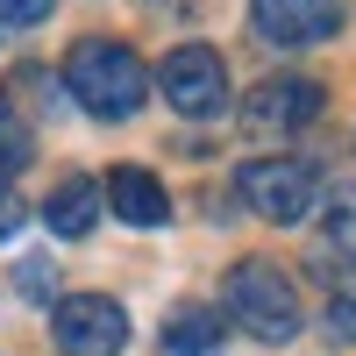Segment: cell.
Wrapping results in <instances>:
<instances>
[{"instance_id": "12", "label": "cell", "mask_w": 356, "mask_h": 356, "mask_svg": "<svg viewBox=\"0 0 356 356\" xmlns=\"http://www.w3.org/2000/svg\"><path fill=\"white\" fill-rule=\"evenodd\" d=\"M50 15V0H0V29H36Z\"/></svg>"}, {"instance_id": "10", "label": "cell", "mask_w": 356, "mask_h": 356, "mask_svg": "<svg viewBox=\"0 0 356 356\" xmlns=\"http://www.w3.org/2000/svg\"><path fill=\"white\" fill-rule=\"evenodd\" d=\"M221 328H228L221 314H207V307H178V314L164 321V349H171V356H214V349H221Z\"/></svg>"}, {"instance_id": "4", "label": "cell", "mask_w": 356, "mask_h": 356, "mask_svg": "<svg viewBox=\"0 0 356 356\" xmlns=\"http://www.w3.org/2000/svg\"><path fill=\"white\" fill-rule=\"evenodd\" d=\"M50 335H57L65 356H122L129 314H122V300H107V292H72V300L50 307Z\"/></svg>"}, {"instance_id": "16", "label": "cell", "mask_w": 356, "mask_h": 356, "mask_svg": "<svg viewBox=\"0 0 356 356\" xmlns=\"http://www.w3.org/2000/svg\"><path fill=\"white\" fill-rule=\"evenodd\" d=\"M22 214H29V207H22V200H15L8 186H0V243H8V235L22 228Z\"/></svg>"}, {"instance_id": "6", "label": "cell", "mask_w": 356, "mask_h": 356, "mask_svg": "<svg viewBox=\"0 0 356 356\" xmlns=\"http://www.w3.org/2000/svg\"><path fill=\"white\" fill-rule=\"evenodd\" d=\"M342 15H349V0H250L257 36H264V43H285V50L328 43L335 29H342Z\"/></svg>"}, {"instance_id": "15", "label": "cell", "mask_w": 356, "mask_h": 356, "mask_svg": "<svg viewBox=\"0 0 356 356\" xmlns=\"http://www.w3.org/2000/svg\"><path fill=\"white\" fill-rule=\"evenodd\" d=\"M22 292H29V300H43V292H50V257H29V264H22Z\"/></svg>"}, {"instance_id": "9", "label": "cell", "mask_w": 356, "mask_h": 356, "mask_svg": "<svg viewBox=\"0 0 356 356\" xmlns=\"http://www.w3.org/2000/svg\"><path fill=\"white\" fill-rule=\"evenodd\" d=\"M100 186L93 178H65V186L50 193V207H43V221H50V235H65V243H79V235H93V221H100Z\"/></svg>"}, {"instance_id": "3", "label": "cell", "mask_w": 356, "mask_h": 356, "mask_svg": "<svg viewBox=\"0 0 356 356\" xmlns=\"http://www.w3.org/2000/svg\"><path fill=\"white\" fill-rule=\"evenodd\" d=\"M235 193H243V207H257L264 221L292 228V221L314 214L321 178H314V164H300V157H250L243 171H235Z\"/></svg>"}, {"instance_id": "11", "label": "cell", "mask_w": 356, "mask_h": 356, "mask_svg": "<svg viewBox=\"0 0 356 356\" xmlns=\"http://www.w3.org/2000/svg\"><path fill=\"white\" fill-rule=\"evenodd\" d=\"M328 250L356 271V186H342V193L328 200Z\"/></svg>"}, {"instance_id": "1", "label": "cell", "mask_w": 356, "mask_h": 356, "mask_svg": "<svg viewBox=\"0 0 356 356\" xmlns=\"http://www.w3.org/2000/svg\"><path fill=\"white\" fill-rule=\"evenodd\" d=\"M65 86H72V100L86 114H100V122H129V114L143 107V93H150V72H143V57L129 43L86 36L65 57Z\"/></svg>"}, {"instance_id": "17", "label": "cell", "mask_w": 356, "mask_h": 356, "mask_svg": "<svg viewBox=\"0 0 356 356\" xmlns=\"http://www.w3.org/2000/svg\"><path fill=\"white\" fill-rule=\"evenodd\" d=\"M0 122H8V93H0Z\"/></svg>"}, {"instance_id": "14", "label": "cell", "mask_w": 356, "mask_h": 356, "mask_svg": "<svg viewBox=\"0 0 356 356\" xmlns=\"http://www.w3.org/2000/svg\"><path fill=\"white\" fill-rule=\"evenodd\" d=\"M22 164H29V136H15V129H8V136H0V178H15Z\"/></svg>"}, {"instance_id": "5", "label": "cell", "mask_w": 356, "mask_h": 356, "mask_svg": "<svg viewBox=\"0 0 356 356\" xmlns=\"http://www.w3.org/2000/svg\"><path fill=\"white\" fill-rule=\"evenodd\" d=\"M157 86H164V100L178 114H193V122L228 107V65H221V50H207V43H178L157 65Z\"/></svg>"}, {"instance_id": "2", "label": "cell", "mask_w": 356, "mask_h": 356, "mask_svg": "<svg viewBox=\"0 0 356 356\" xmlns=\"http://www.w3.org/2000/svg\"><path fill=\"white\" fill-rule=\"evenodd\" d=\"M221 307L228 321H243L257 342H292L300 335V292L278 264H235L221 278Z\"/></svg>"}, {"instance_id": "8", "label": "cell", "mask_w": 356, "mask_h": 356, "mask_svg": "<svg viewBox=\"0 0 356 356\" xmlns=\"http://www.w3.org/2000/svg\"><path fill=\"white\" fill-rule=\"evenodd\" d=\"M107 207L122 214L129 228H157L164 214H171V200H164V186L150 171H136V164H122V171H107Z\"/></svg>"}, {"instance_id": "13", "label": "cell", "mask_w": 356, "mask_h": 356, "mask_svg": "<svg viewBox=\"0 0 356 356\" xmlns=\"http://www.w3.org/2000/svg\"><path fill=\"white\" fill-rule=\"evenodd\" d=\"M328 342H356V300H328Z\"/></svg>"}, {"instance_id": "7", "label": "cell", "mask_w": 356, "mask_h": 356, "mask_svg": "<svg viewBox=\"0 0 356 356\" xmlns=\"http://www.w3.org/2000/svg\"><path fill=\"white\" fill-rule=\"evenodd\" d=\"M314 114H321V86L314 79H264L243 100L250 136H292V129H307Z\"/></svg>"}]
</instances>
